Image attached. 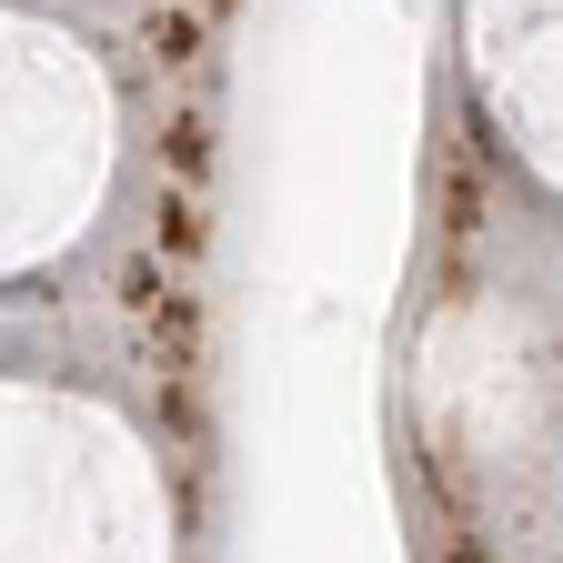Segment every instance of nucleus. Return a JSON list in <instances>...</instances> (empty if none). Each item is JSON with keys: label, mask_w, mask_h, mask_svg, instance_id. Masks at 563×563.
<instances>
[{"label": "nucleus", "mask_w": 563, "mask_h": 563, "mask_svg": "<svg viewBox=\"0 0 563 563\" xmlns=\"http://www.w3.org/2000/svg\"><path fill=\"white\" fill-rule=\"evenodd\" d=\"M453 91L493 162L563 211V0H453Z\"/></svg>", "instance_id": "3"}, {"label": "nucleus", "mask_w": 563, "mask_h": 563, "mask_svg": "<svg viewBox=\"0 0 563 563\" xmlns=\"http://www.w3.org/2000/svg\"><path fill=\"white\" fill-rule=\"evenodd\" d=\"M191 11H232V0H191Z\"/></svg>", "instance_id": "4"}, {"label": "nucleus", "mask_w": 563, "mask_h": 563, "mask_svg": "<svg viewBox=\"0 0 563 563\" xmlns=\"http://www.w3.org/2000/svg\"><path fill=\"white\" fill-rule=\"evenodd\" d=\"M222 11L191 0H11L0 11V282L11 302L181 292L211 222Z\"/></svg>", "instance_id": "1"}, {"label": "nucleus", "mask_w": 563, "mask_h": 563, "mask_svg": "<svg viewBox=\"0 0 563 563\" xmlns=\"http://www.w3.org/2000/svg\"><path fill=\"white\" fill-rule=\"evenodd\" d=\"M181 473L152 412L91 363H21L0 393V563H181Z\"/></svg>", "instance_id": "2"}]
</instances>
